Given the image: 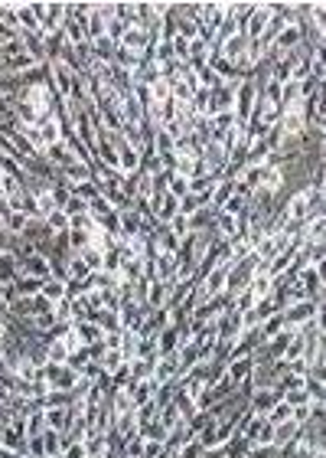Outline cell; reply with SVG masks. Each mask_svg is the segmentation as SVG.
Segmentation results:
<instances>
[{
	"instance_id": "50",
	"label": "cell",
	"mask_w": 326,
	"mask_h": 458,
	"mask_svg": "<svg viewBox=\"0 0 326 458\" xmlns=\"http://www.w3.org/2000/svg\"><path fill=\"white\" fill-rule=\"evenodd\" d=\"M7 315H10V305H7V298L0 295V321H4V318H7Z\"/></svg>"
},
{
	"instance_id": "7",
	"label": "cell",
	"mask_w": 326,
	"mask_h": 458,
	"mask_svg": "<svg viewBox=\"0 0 326 458\" xmlns=\"http://www.w3.org/2000/svg\"><path fill=\"white\" fill-rule=\"evenodd\" d=\"M280 400V390L278 386H258V390L248 396V410L258 412V416H268L271 406Z\"/></svg>"
},
{
	"instance_id": "43",
	"label": "cell",
	"mask_w": 326,
	"mask_h": 458,
	"mask_svg": "<svg viewBox=\"0 0 326 458\" xmlns=\"http://www.w3.org/2000/svg\"><path fill=\"white\" fill-rule=\"evenodd\" d=\"M46 226L53 229V233H65V229H69V216H65L62 210H53L46 216Z\"/></svg>"
},
{
	"instance_id": "34",
	"label": "cell",
	"mask_w": 326,
	"mask_h": 458,
	"mask_svg": "<svg viewBox=\"0 0 326 458\" xmlns=\"http://www.w3.org/2000/svg\"><path fill=\"white\" fill-rule=\"evenodd\" d=\"M92 229H95V226H92ZM92 229H69V242H72L75 256H79L82 249L92 246Z\"/></svg>"
},
{
	"instance_id": "13",
	"label": "cell",
	"mask_w": 326,
	"mask_h": 458,
	"mask_svg": "<svg viewBox=\"0 0 326 458\" xmlns=\"http://www.w3.org/2000/svg\"><path fill=\"white\" fill-rule=\"evenodd\" d=\"M235 190H238V187H235L232 177H222V181L215 183V190H212V200H209V207H212V210L219 213V210L225 207V203H229V200L235 197Z\"/></svg>"
},
{
	"instance_id": "23",
	"label": "cell",
	"mask_w": 326,
	"mask_h": 458,
	"mask_svg": "<svg viewBox=\"0 0 326 458\" xmlns=\"http://www.w3.org/2000/svg\"><path fill=\"white\" fill-rule=\"evenodd\" d=\"M284 327H287V325H284V315H271V318H264V321L258 325V337H261V344L271 341L274 334H280Z\"/></svg>"
},
{
	"instance_id": "3",
	"label": "cell",
	"mask_w": 326,
	"mask_h": 458,
	"mask_svg": "<svg viewBox=\"0 0 326 458\" xmlns=\"http://www.w3.org/2000/svg\"><path fill=\"white\" fill-rule=\"evenodd\" d=\"M320 308H326V305H320V301H313V298H304V301H290L280 315H284V325L287 327H304L317 318Z\"/></svg>"
},
{
	"instance_id": "41",
	"label": "cell",
	"mask_w": 326,
	"mask_h": 458,
	"mask_svg": "<svg viewBox=\"0 0 326 458\" xmlns=\"http://www.w3.org/2000/svg\"><path fill=\"white\" fill-rule=\"evenodd\" d=\"M144 455V439L140 436H134V439H128L121 445V458H140Z\"/></svg>"
},
{
	"instance_id": "26",
	"label": "cell",
	"mask_w": 326,
	"mask_h": 458,
	"mask_svg": "<svg viewBox=\"0 0 326 458\" xmlns=\"http://www.w3.org/2000/svg\"><path fill=\"white\" fill-rule=\"evenodd\" d=\"M23 429H27V439L29 436H43L46 432V416H43V410H33L29 416H23Z\"/></svg>"
},
{
	"instance_id": "44",
	"label": "cell",
	"mask_w": 326,
	"mask_h": 458,
	"mask_svg": "<svg viewBox=\"0 0 326 458\" xmlns=\"http://www.w3.org/2000/svg\"><path fill=\"white\" fill-rule=\"evenodd\" d=\"M280 400L287 403V406H304V403H310L304 386H297V390H284V393H280Z\"/></svg>"
},
{
	"instance_id": "22",
	"label": "cell",
	"mask_w": 326,
	"mask_h": 458,
	"mask_svg": "<svg viewBox=\"0 0 326 458\" xmlns=\"http://www.w3.org/2000/svg\"><path fill=\"white\" fill-rule=\"evenodd\" d=\"M17 275H20V262L10 256V252H4V256H0V285H13Z\"/></svg>"
},
{
	"instance_id": "1",
	"label": "cell",
	"mask_w": 326,
	"mask_h": 458,
	"mask_svg": "<svg viewBox=\"0 0 326 458\" xmlns=\"http://www.w3.org/2000/svg\"><path fill=\"white\" fill-rule=\"evenodd\" d=\"M39 380L46 383L49 390H62V393H72L82 380V373H75L69 363H46L39 367Z\"/></svg>"
},
{
	"instance_id": "51",
	"label": "cell",
	"mask_w": 326,
	"mask_h": 458,
	"mask_svg": "<svg viewBox=\"0 0 326 458\" xmlns=\"http://www.w3.org/2000/svg\"><path fill=\"white\" fill-rule=\"evenodd\" d=\"M20 458H33V455H23V452H20Z\"/></svg>"
},
{
	"instance_id": "35",
	"label": "cell",
	"mask_w": 326,
	"mask_h": 458,
	"mask_svg": "<svg viewBox=\"0 0 326 458\" xmlns=\"http://www.w3.org/2000/svg\"><path fill=\"white\" fill-rule=\"evenodd\" d=\"M203 207H209V200L196 197V193H186V197H179V213H183V216H193V213H196V210H203Z\"/></svg>"
},
{
	"instance_id": "11",
	"label": "cell",
	"mask_w": 326,
	"mask_h": 458,
	"mask_svg": "<svg viewBox=\"0 0 326 458\" xmlns=\"http://www.w3.org/2000/svg\"><path fill=\"white\" fill-rule=\"evenodd\" d=\"M252 370H254L252 357H232V360H229V367H225V377L238 386L242 380H248V377H252Z\"/></svg>"
},
{
	"instance_id": "36",
	"label": "cell",
	"mask_w": 326,
	"mask_h": 458,
	"mask_svg": "<svg viewBox=\"0 0 326 458\" xmlns=\"http://www.w3.org/2000/svg\"><path fill=\"white\" fill-rule=\"evenodd\" d=\"M102 252H104V249L88 246V249H82V252H79V259H82V262L92 268V272H102Z\"/></svg>"
},
{
	"instance_id": "9",
	"label": "cell",
	"mask_w": 326,
	"mask_h": 458,
	"mask_svg": "<svg viewBox=\"0 0 326 458\" xmlns=\"http://www.w3.org/2000/svg\"><path fill=\"white\" fill-rule=\"evenodd\" d=\"M154 383H177L179 373H177V357H157L154 360V373H150Z\"/></svg>"
},
{
	"instance_id": "21",
	"label": "cell",
	"mask_w": 326,
	"mask_h": 458,
	"mask_svg": "<svg viewBox=\"0 0 326 458\" xmlns=\"http://www.w3.org/2000/svg\"><path fill=\"white\" fill-rule=\"evenodd\" d=\"M72 331H75V337L82 341V347H88V344H98V341H102V331H98L92 321H72Z\"/></svg>"
},
{
	"instance_id": "2",
	"label": "cell",
	"mask_w": 326,
	"mask_h": 458,
	"mask_svg": "<svg viewBox=\"0 0 326 458\" xmlns=\"http://www.w3.org/2000/svg\"><path fill=\"white\" fill-rule=\"evenodd\" d=\"M254 102H258V86H254L252 79H242V82L235 86V105H232L235 122L248 124V118H252V112H254Z\"/></svg>"
},
{
	"instance_id": "15",
	"label": "cell",
	"mask_w": 326,
	"mask_h": 458,
	"mask_svg": "<svg viewBox=\"0 0 326 458\" xmlns=\"http://www.w3.org/2000/svg\"><path fill=\"white\" fill-rule=\"evenodd\" d=\"M118 220H121V239H134V236H140V223H144L140 210L128 207V210L118 213Z\"/></svg>"
},
{
	"instance_id": "49",
	"label": "cell",
	"mask_w": 326,
	"mask_h": 458,
	"mask_svg": "<svg viewBox=\"0 0 326 458\" xmlns=\"http://www.w3.org/2000/svg\"><path fill=\"white\" fill-rule=\"evenodd\" d=\"M205 458H229V455H225V449L219 445V449H205Z\"/></svg>"
},
{
	"instance_id": "27",
	"label": "cell",
	"mask_w": 326,
	"mask_h": 458,
	"mask_svg": "<svg viewBox=\"0 0 326 458\" xmlns=\"http://www.w3.org/2000/svg\"><path fill=\"white\" fill-rule=\"evenodd\" d=\"M271 288H274V282H271L264 272H258V275L252 278V285H248V292H252L254 301H264V298L271 295Z\"/></svg>"
},
{
	"instance_id": "10",
	"label": "cell",
	"mask_w": 326,
	"mask_h": 458,
	"mask_svg": "<svg viewBox=\"0 0 326 458\" xmlns=\"http://www.w3.org/2000/svg\"><path fill=\"white\" fill-rule=\"evenodd\" d=\"M186 226H189V233H212L215 229V210L212 207H203V210H196L193 216H186Z\"/></svg>"
},
{
	"instance_id": "28",
	"label": "cell",
	"mask_w": 326,
	"mask_h": 458,
	"mask_svg": "<svg viewBox=\"0 0 326 458\" xmlns=\"http://www.w3.org/2000/svg\"><path fill=\"white\" fill-rule=\"evenodd\" d=\"M72 190V197H79V200H85V203H92L95 197H102V190H98V183L95 181H82V183H72L69 187Z\"/></svg>"
},
{
	"instance_id": "31",
	"label": "cell",
	"mask_w": 326,
	"mask_h": 458,
	"mask_svg": "<svg viewBox=\"0 0 326 458\" xmlns=\"http://www.w3.org/2000/svg\"><path fill=\"white\" fill-rule=\"evenodd\" d=\"M124 363H128V357H124L121 351H104V353H102V360H98V367H102V370L111 377L118 367H124Z\"/></svg>"
},
{
	"instance_id": "18",
	"label": "cell",
	"mask_w": 326,
	"mask_h": 458,
	"mask_svg": "<svg viewBox=\"0 0 326 458\" xmlns=\"http://www.w3.org/2000/svg\"><path fill=\"white\" fill-rule=\"evenodd\" d=\"M13 288H17L20 298H36L39 292H43V278H33V275H23V272H20Z\"/></svg>"
},
{
	"instance_id": "6",
	"label": "cell",
	"mask_w": 326,
	"mask_h": 458,
	"mask_svg": "<svg viewBox=\"0 0 326 458\" xmlns=\"http://www.w3.org/2000/svg\"><path fill=\"white\" fill-rule=\"evenodd\" d=\"M121 49H128L130 56H147L150 53V37H147V30H140V27H130V30H124V37H121V43H118Z\"/></svg>"
},
{
	"instance_id": "42",
	"label": "cell",
	"mask_w": 326,
	"mask_h": 458,
	"mask_svg": "<svg viewBox=\"0 0 326 458\" xmlns=\"http://www.w3.org/2000/svg\"><path fill=\"white\" fill-rule=\"evenodd\" d=\"M62 213L69 216V220H72V216H85V213H88V203L79 200V197H69V203L62 207Z\"/></svg>"
},
{
	"instance_id": "33",
	"label": "cell",
	"mask_w": 326,
	"mask_h": 458,
	"mask_svg": "<svg viewBox=\"0 0 326 458\" xmlns=\"http://www.w3.org/2000/svg\"><path fill=\"white\" fill-rule=\"evenodd\" d=\"M27 223H29L27 213H10V216H7L4 223H0V226L7 229V236H20V233L27 229Z\"/></svg>"
},
{
	"instance_id": "8",
	"label": "cell",
	"mask_w": 326,
	"mask_h": 458,
	"mask_svg": "<svg viewBox=\"0 0 326 458\" xmlns=\"http://www.w3.org/2000/svg\"><path fill=\"white\" fill-rule=\"evenodd\" d=\"M43 37H49V33H59L65 23V4H59V0H53V4H46V13H43Z\"/></svg>"
},
{
	"instance_id": "47",
	"label": "cell",
	"mask_w": 326,
	"mask_h": 458,
	"mask_svg": "<svg viewBox=\"0 0 326 458\" xmlns=\"http://www.w3.org/2000/svg\"><path fill=\"white\" fill-rule=\"evenodd\" d=\"M59 458H88V449H85V442H69Z\"/></svg>"
},
{
	"instance_id": "37",
	"label": "cell",
	"mask_w": 326,
	"mask_h": 458,
	"mask_svg": "<svg viewBox=\"0 0 326 458\" xmlns=\"http://www.w3.org/2000/svg\"><path fill=\"white\" fill-rule=\"evenodd\" d=\"M264 419H268L271 426H278V422H287V419H290V406H287L284 400H278L274 406H271V412L264 416Z\"/></svg>"
},
{
	"instance_id": "17",
	"label": "cell",
	"mask_w": 326,
	"mask_h": 458,
	"mask_svg": "<svg viewBox=\"0 0 326 458\" xmlns=\"http://www.w3.org/2000/svg\"><path fill=\"white\" fill-rule=\"evenodd\" d=\"M92 325L102 331V334H111V331H121V315L118 311H95Z\"/></svg>"
},
{
	"instance_id": "29",
	"label": "cell",
	"mask_w": 326,
	"mask_h": 458,
	"mask_svg": "<svg viewBox=\"0 0 326 458\" xmlns=\"http://www.w3.org/2000/svg\"><path fill=\"white\" fill-rule=\"evenodd\" d=\"M304 390H307L310 403H326V386L320 377H304Z\"/></svg>"
},
{
	"instance_id": "46",
	"label": "cell",
	"mask_w": 326,
	"mask_h": 458,
	"mask_svg": "<svg viewBox=\"0 0 326 458\" xmlns=\"http://www.w3.org/2000/svg\"><path fill=\"white\" fill-rule=\"evenodd\" d=\"M167 449V442H157V439H144V455L140 458H160Z\"/></svg>"
},
{
	"instance_id": "30",
	"label": "cell",
	"mask_w": 326,
	"mask_h": 458,
	"mask_svg": "<svg viewBox=\"0 0 326 458\" xmlns=\"http://www.w3.org/2000/svg\"><path fill=\"white\" fill-rule=\"evenodd\" d=\"M128 373H130V380H150L154 363H150V360H140V357H130V360H128Z\"/></svg>"
},
{
	"instance_id": "12",
	"label": "cell",
	"mask_w": 326,
	"mask_h": 458,
	"mask_svg": "<svg viewBox=\"0 0 326 458\" xmlns=\"http://www.w3.org/2000/svg\"><path fill=\"white\" fill-rule=\"evenodd\" d=\"M154 393H157V383L154 380H134L128 386V396H130V403H134V410L154 400Z\"/></svg>"
},
{
	"instance_id": "25",
	"label": "cell",
	"mask_w": 326,
	"mask_h": 458,
	"mask_svg": "<svg viewBox=\"0 0 326 458\" xmlns=\"http://www.w3.org/2000/svg\"><path fill=\"white\" fill-rule=\"evenodd\" d=\"M297 422L294 419H287V422H278V426H274V445H280V449H284V445H290V442H294V436H297Z\"/></svg>"
},
{
	"instance_id": "40",
	"label": "cell",
	"mask_w": 326,
	"mask_h": 458,
	"mask_svg": "<svg viewBox=\"0 0 326 458\" xmlns=\"http://www.w3.org/2000/svg\"><path fill=\"white\" fill-rule=\"evenodd\" d=\"M173 458H205V449L196 439H189V442H183V445H179Z\"/></svg>"
},
{
	"instance_id": "38",
	"label": "cell",
	"mask_w": 326,
	"mask_h": 458,
	"mask_svg": "<svg viewBox=\"0 0 326 458\" xmlns=\"http://www.w3.org/2000/svg\"><path fill=\"white\" fill-rule=\"evenodd\" d=\"M49 197H53V203H56V210H62L65 203H69V197H72V190H69V183H53L49 187Z\"/></svg>"
},
{
	"instance_id": "19",
	"label": "cell",
	"mask_w": 326,
	"mask_h": 458,
	"mask_svg": "<svg viewBox=\"0 0 326 458\" xmlns=\"http://www.w3.org/2000/svg\"><path fill=\"white\" fill-rule=\"evenodd\" d=\"M39 295L46 298L49 305H56V301L69 298V285H65V282H59V278H46V282H43V292H39Z\"/></svg>"
},
{
	"instance_id": "20",
	"label": "cell",
	"mask_w": 326,
	"mask_h": 458,
	"mask_svg": "<svg viewBox=\"0 0 326 458\" xmlns=\"http://www.w3.org/2000/svg\"><path fill=\"white\" fill-rule=\"evenodd\" d=\"M65 449V436L56 429H46L43 432V452H46V458H59Z\"/></svg>"
},
{
	"instance_id": "45",
	"label": "cell",
	"mask_w": 326,
	"mask_h": 458,
	"mask_svg": "<svg viewBox=\"0 0 326 458\" xmlns=\"http://www.w3.org/2000/svg\"><path fill=\"white\" fill-rule=\"evenodd\" d=\"M130 383H134V380H130V373H128V363L111 373V390H128Z\"/></svg>"
},
{
	"instance_id": "16",
	"label": "cell",
	"mask_w": 326,
	"mask_h": 458,
	"mask_svg": "<svg viewBox=\"0 0 326 458\" xmlns=\"http://www.w3.org/2000/svg\"><path fill=\"white\" fill-rule=\"evenodd\" d=\"M43 157H46V161L53 164L56 171H62V167H69V164H75L72 151H69V148H65L62 141H59V144H49L46 151H43Z\"/></svg>"
},
{
	"instance_id": "48",
	"label": "cell",
	"mask_w": 326,
	"mask_h": 458,
	"mask_svg": "<svg viewBox=\"0 0 326 458\" xmlns=\"http://www.w3.org/2000/svg\"><path fill=\"white\" fill-rule=\"evenodd\" d=\"M4 252H10V236H7V229L0 226V256H4Z\"/></svg>"
},
{
	"instance_id": "5",
	"label": "cell",
	"mask_w": 326,
	"mask_h": 458,
	"mask_svg": "<svg viewBox=\"0 0 326 458\" xmlns=\"http://www.w3.org/2000/svg\"><path fill=\"white\" fill-rule=\"evenodd\" d=\"M235 86H238V82H219L215 89H209V115L232 112V105H235Z\"/></svg>"
},
{
	"instance_id": "4",
	"label": "cell",
	"mask_w": 326,
	"mask_h": 458,
	"mask_svg": "<svg viewBox=\"0 0 326 458\" xmlns=\"http://www.w3.org/2000/svg\"><path fill=\"white\" fill-rule=\"evenodd\" d=\"M271 4H254L252 7V13L245 17V23H242V37L248 39V43H254V39H261V33L268 30V23H271Z\"/></svg>"
},
{
	"instance_id": "14",
	"label": "cell",
	"mask_w": 326,
	"mask_h": 458,
	"mask_svg": "<svg viewBox=\"0 0 326 458\" xmlns=\"http://www.w3.org/2000/svg\"><path fill=\"white\" fill-rule=\"evenodd\" d=\"M167 298H170V285H167V282H150L147 301H144V311H157V308H167Z\"/></svg>"
},
{
	"instance_id": "24",
	"label": "cell",
	"mask_w": 326,
	"mask_h": 458,
	"mask_svg": "<svg viewBox=\"0 0 326 458\" xmlns=\"http://www.w3.org/2000/svg\"><path fill=\"white\" fill-rule=\"evenodd\" d=\"M46 416V429L65 432V422H69V406H53V410H43Z\"/></svg>"
},
{
	"instance_id": "39",
	"label": "cell",
	"mask_w": 326,
	"mask_h": 458,
	"mask_svg": "<svg viewBox=\"0 0 326 458\" xmlns=\"http://www.w3.org/2000/svg\"><path fill=\"white\" fill-rule=\"evenodd\" d=\"M245 458H284V449L280 445H252Z\"/></svg>"
},
{
	"instance_id": "32",
	"label": "cell",
	"mask_w": 326,
	"mask_h": 458,
	"mask_svg": "<svg viewBox=\"0 0 326 458\" xmlns=\"http://www.w3.org/2000/svg\"><path fill=\"white\" fill-rule=\"evenodd\" d=\"M134 357L154 363L160 357V353H157V341H154V337H137V351H134Z\"/></svg>"
}]
</instances>
